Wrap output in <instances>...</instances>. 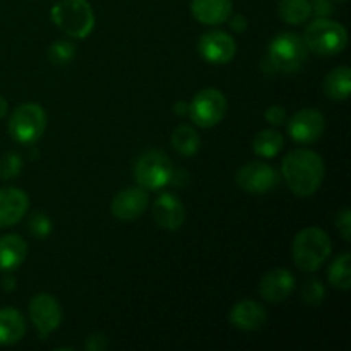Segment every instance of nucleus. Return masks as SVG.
Segmentation results:
<instances>
[{
    "label": "nucleus",
    "mask_w": 351,
    "mask_h": 351,
    "mask_svg": "<svg viewBox=\"0 0 351 351\" xmlns=\"http://www.w3.org/2000/svg\"><path fill=\"white\" fill-rule=\"evenodd\" d=\"M283 178L288 189L300 197L315 194L322 185L326 167L322 158L311 149H295L283 160Z\"/></svg>",
    "instance_id": "obj_1"
},
{
    "label": "nucleus",
    "mask_w": 351,
    "mask_h": 351,
    "mask_svg": "<svg viewBox=\"0 0 351 351\" xmlns=\"http://www.w3.org/2000/svg\"><path fill=\"white\" fill-rule=\"evenodd\" d=\"M308 58V48L304 38L295 33H281L267 47L261 67L266 74H293L304 69Z\"/></svg>",
    "instance_id": "obj_2"
},
{
    "label": "nucleus",
    "mask_w": 351,
    "mask_h": 351,
    "mask_svg": "<svg viewBox=\"0 0 351 351\" xmlns=\"http://www.w3.org/2000/svg\"><path fill=\"white\" fill-rule=\"evenodd\" d=\"M332 243L328 233L317 226L304 228L293 240L291 254L298 269L305 273L317 271L324 261L331 256Z\"/></svg>",
    "instance_id": "obj_3"
},
{
    "label": "nucleus",
    "mask_w": 351,
    "mask_h": 351,
    "mask_svg": "<svg viewBox=\"0 0 351 351\" xmlns=\"http://www.w3.org/2000/svg\"><path fill=\"white\" fill-rule=\"evenodd\" d=\"M51 21L67 36L84 40L95 29V12L86 0H60L51 7Z\"/></svg>",
    "instance_id": "obj_4"
},
{
    "label": "nucleus",
    "mask_w": 351,
    "mask_h": 351,
    "mask_svg": "<svg viewBox=\"0 0 351 351\" xmlns=\"http://www.w3.org/2000/svg\"><path fill=\"white\" fill-rule=\"evenodd\" d=\"M304 41L308 51L321 57H331L345 50L348 43V33L345 26L328 17H319L307 26L304 33Z\"/></svg>",
    "instance_id": "obj_5"
},
{
    "label": "nucleus",
    "mask_w": 351,
    "mask_h": 351,
    "mask_svg": "<svg viewBox=\"0 0 351 351\" xmlns=\"http://www.w3.org/2000/svg\"><path fill=\"white\" fill-rule=\"evenodd\" d=\"M137 184L146 191H158L173 182V167L163 151L151 149L141 154L134 167Z\"/></svg>",
    "instance_id": "obj_6"
},
{
    "label": "nucleus",
    "mask_w": 351,
    "mask_h": 351,
    "mask_svg": "<svg viewBox=\"0 0 351 351\" xmlns=\"http://www.w3.org/2000/svg\"><path fill=\"white\" fill-rule=\"evenodd\" d=\"M47 113L38 103L17 106L9 120V134L16 143L34 144L45 132Z\"/></svg>",
    "instance_id": "obj_7"
},
{
    "label": "nucleus",
    "mask_w": 351,
    "mask_h": 351,
    "mask_svg": "<svg viewBox=\"0 0 351 351\" xmlns=\"http://www.w3.org/2000/svg\"><path fill=\"white\" fill-rule=\"evenodd\" d=\"M226 113V98L219 89L206 88L189 103V115L195 125L202 129L218 125Z\"/></svg>",
    "instance_id": "obj_8"
},
{
    "label": "nucleus",
    "mask_w": 351,
    "mask_h": 351,
    "mask_svg": "<svg viewBox=\"0 0 351 351\" xmlns=\"http://www.w3.org/2000/svg\"><path fill=\"white\" fill-rule=\"evenodd\" d=\"M29 317L41 339L58 329L62 324V307L57 298L48 293H38L29 302Z\"/></svg>",
    "instance_id": "obj_9"
},
{
    "label": "nucleus",
    "mask_w": 351,
    "mask_h": 351,
    "mask_svg": "<svg viewBox=\"0 0 351 351\" xmlns=\"http://www.w3.org/2000/svg\"><path fill=\"white\" fill-rule=\"evenodd\" d=\"M280 177L276 170L263 161H250L237 171V184L250 194H266L276 189Z\"/></svg>",
    "instance_id": "obj_10"
},
{
    "label": "nucleus",
    "mask_w": 351,
    "mask_h": 351,
    "mask_svg": "<svg viewBox=\"0 0 351 351\" xmlns=\"http://www.w3.org/2000/svg\"><path fill=\"white\" fill-rule=\"evenodd\" d=\"M326 120L319 110L304 108L291 117L288 123V132L295 143L312 144L324 134Z\"/></svg>",
    "instance_id": "obj_11"
},
{
    "label": "nucleus",
    "mask_w": 351,
    "mask_h": 351,
    "mask_svg": "<svg viewBox=\"0 0 351 351\" xmlns=\"http://www.w3.org/2000/svg\"><path fill=\"white\" fill-rule=\"evenodd\" d=\"M199 53L206 62L215 65L228 64L237 53V43L225 31H209L199 40Z\"/></svg>",
    "instance_id": "obj_12"
},
{
    "label": "nucleus",
    "mask_w": 351,
    "mask_h": 351,
    "mask_svg": "<svg viewBox=\"0 0 351 351\" xmlns=\"http://www.w3.org/2000/svg\"><path fill=\"white\" fill-rule=\"evenodd\" d=\"M147 192L143 187H129L120 191L112 201V213L117 219L132 221L137 219L147 208Z\"/></svg>",
    "instance_id": "obj_13"
},
{
    "label": "nucleus",
    "mask_w": 351,
    "mask_h": 351,
    "mask_svg": "<svg viewBox=\"0 0 351 351\" xmlns=\"http://www.w3.org/2000/svg\"><path fill=\"white\" fill-rule=\"evenodd\" d=\"M29 209V197L16 187L0 189V228L17 225Z\"/></svg>",
    "instance_id": "obj_14"
},
{
    "label": "nucleus",
    "mask_w": 351,
    "mask_h": 351,
    "mask_svg": "<svg viewBox=\"0 0 351 351\" xmlns=\"http://www.w3.org/2000/svg\"><path fill=\"white\" fill-rule=\"evenodd\" d=\"M153 218L160 228L175 232L185 221V208L180 199L173 194H161L153 204Z\"/></svg>",
    "instance_id": "obj_15"
},
{
    "label": "nucleus",
    "mask_w": 351,
    "mask_h": 351,
    "mask_svg": "<svg viewBox=\"0 0 351 351\" xmlns=\"http://www.w3.org/2000/svg\"><path fill=\"white\" fill-rule=\"evenodd\" d=\"M293 290L295 276L288 269H281V267L264 274L259 285L261 297L271 304H280V302L287 300L293 293Z\"/></svg>",
    "instance_id": "obj_16"
},
{
    "label": "nucleus",
    "mask_w": 351,
    "mask_h": 351,
    "mask_svg": "<svg viewBox=\"0 0 351 351\" xmlns=\"http://www.w3.org/2000/svg\"><path fill=\"white\" fill-rule=\"evenodd\" d=\"M267 321L266 308L254 300H242L230 312V322L240 331H257Z\"/></svg>",
    "instance_id": "obj_17"
},
{
    "label": "nucleus",
    "mask_w": 351,
    "mask_h": 351,
    "mask_svg": "<svg viewBox=\"0 0 351 351\" xmlns=\"http://www.w3.org/2000/svg\"><path fill=\"white\" fill-rule=\"evenodd\" d=\"M232 0H192V16L206 26H218L232 16Z\"/></svg>",
    "instance_id": "obj_18"
},
{
    "label": "nucleus",
    "mask_w": 351,
    "mask_h": 351,
    "mask_svg": "<svg viewBox=\"0 0 351 351\" xmlns=\"http://www.w3.org/2000/svg\"><path fill=\"white\" fill-rule=\"evenodd\" d=\"M27 256V245L23 237L10 233V235L0 237V271L17 269L24 263Z\"/></svg>",
    "instance_id": "obj_19"
},
{
    "label": "nucleus",
    "mask_w": 351,
    "mask_h": 351,
    "mask_svg": "<svg viewBox=\"0 0 351 351\" xmlns=\"http://www.w3.org/2000/svg\"><path fill=\"white\" fill-rule=\"evenodd\" d=\"M26 332V321L14 307L0 308V345H16Z\"/></svg>",
    "instance_id": "obj_20"
},
{
    "label": "nucleus",
    "mask_w": 351,
    "mask_h": 351,
    "mask_svg": "<svg viewBox=\"0 0 351 351\" xmlns=\"http://www.w3.org/2000/svg\"><path fill=\"white\" fill-rule=\"evenodd\" d=\"M324 93L331 99L341 101L351 95V71L350 67H336L326 75L324 79Z\"/></svg>",
    "instance_id": "obj_21"
},
{
    "label": "nucleus",
    "mask_w": 351,
    "mask_h": 351,
    "mask_svg": "<svg viewBox=\"0 0 351 351\" xmlns=\"http://www.w3.org/2000/svg\"><path fill=\"white\" fill-rule=\"evenodd\" d=\"M171 146L182 156H194L201 149V137L191 125H178L171 134Z\"/></svg>",
    "instance_id": "obj_22"
},
{
    "label": "nucleus",
    "mask_w": 351,
    "mask_h": 351,
    "mask_svg": "<svg viewBox=\"0 0 351 351\" xmlns=\"http://www.w3.org/2000/svg\"><path fill=\"white\" fill-rule=\"evenodd\" d=\"M285 146V139L278 130H263L252 141V151L261 158H274Z\"/></svg>",
    "instance_id": "obj_23"
},
{
    "label": "nucleus",
    "mask_w": 351,
    "mask_h": 351,
    "mask_svg": "<svg viewBox=\"0 0 351 351\" xmlns=\"http://www.w3.org/2000/svg\"><path fill=\"white\" fill-rule=\"evenodd\" d=\"M278 14L288 24H302L311 17V0H280Z\"/></svg>",
    "instance_id": "obj_24"
},
{
    "label": "nucleus",
    "mask_w": 351,
    "mask_h": 351,
    "mask_svg": "<svg viewBox=\"0 0 351 351\" xmlns=\"http://www.w3.org/2000/svg\"><path fill=\"white\" fill-rule=\"evenodd\" d=\"M351 256L348 252H343L335 259L328 273L329 283L339 290H350L351 287Z\"/></svg>",
    "instance_id": "obj_25"
},
{
    "label": "nucleus",
    "mask_w": 351,
    "mask_h": 351,
    "mask_svg": "<svg viewBox=\"0 0 351 351\" xmlns=\"http://www.w3.org/2000/svg\"><path fill=\"white\" fill-rule=\"evenodd\" d=\"M302 300L305 302V305L308 307H317L324 302L326 298V288L317 278H312V280H307L302 287Z\"/></svg>",
    "instance_id": "obj_26"
},
{
    "label": "nucleus",
    "mask_w": 351,
    "mask_h": 351,
    "mask_svg": "<svg viewBox=\"0 0 351 351\" xmlns=\"http://www.w3.org/2000/svg\"><path fill=\"white\" fill-rule=\"evenodd\" d=\"M75 55V47L67 40H60V41H55L53 45L50 47L48 50V58L53 65H67L69 62L74 58Z\"/></svg>",
    "instance_id": "obj_27"
},
{
    "label": "nucleus",
    "mask_w": 351,
    "mask_h": 351,
    "mask_svg": "<svg viewBox=\"0 0 351 351\" xmlns=\"http://www.w3.org/2000/svg\"><path fill=\"white\" fill-rule=\"evenodd\" d=\"M23 170V160L17 153H5L0 158V180H12L19 177Z\"/></svg>",
    "instance_id": "obj_28"
},
{
    "label": "nucleus",
    "mask_w": 351,
    "mask_h": 351,
    "mask_svg": "<svg viewBox=\"0 0 351 351\" xmlns=\"http://www.w3.org/2000/svg\"><path fill=\"white\" fill-rule=\"evenodd\" d=\"M27 230L36 239H45V237L51 233V219L45 213H34L29 218V221H27Z\"/></svg>",
    "instance_id": "obj_29"
},
{
    "label": "nucleus",
    "mask_w": 351,
    "mask_h": 351,
    "mask_svg": "<svg viewBox=\"0 0 351 351\" xmlns=\"http://www.w3.org/2000/svg\"><path fill=\"white\" fill-rule=\"evenodd\" d=\"M84 348L88 351H101L108 348V339L103 332H93V335L88 336L84 343Z\"/></svg>",
    "instance_id": "obj_30"
},
{
    "label": "nucleus",
    "mask_w": 351,
    "mask_h": 351,
    "mask_svg": "<svg viewBox=\"0 0 351 351\" xmlns=\"http://www.w3.org/2000/svg\"><path fill=\"white\" fill-rule=\"evenodd\" d=\"M336 225H338L343 239H345L346 242H350L351 240V211L350 209H343V211L339 213L338 218H336Z\"/></svg>",
    "instance_id": "obj_31"
},
{
    "label": "nucleus",
    "mask_w": 351,
    "mask_h": 351,
    "mask_svg": "<svg viewBox=\"0 0 351 351\" xmlns=\"http://www.w3.org/2000/svg\"><path fill=\"white\" fill-rule=\"evenodd\" d=\"M311 7L317 17H328L335 12L332 0H311Z\"/></svg>",
    "instance_id": "obj_32"
},
{
    "label": "nucleus",
    "mask_w": 351,
    "mask_h": 351,
    "mask_svg": "<svg viewBox=\"0 0 351 351\" xmlns=\"http://www.w3.org/2000/svg\"><path fill=\"white\" fill-rule=\"evenodd\" d=\"M264 117H266L267 122L273 123V125H281V123H285V120H287V112H285V108H281V106L274 105L266 110Z\"/></svg>",
    "instance_id": "obj_33"
},
{
    "label": "nucleus",
    "mask_w": 351,
    "mask_h": 351,
    "mask_svg": "<svg viewBox=\"0 0 351 351\" xmlns=\"http://www.w3.org/2000/svg\"><path fill=\"white\" fill-rule=\"evenodd\" d=\"M230 26H232V29L237 31V33H242V31H245L247 29L245 16H233L232 19H230Z\"/></svg>",
    "instance_id": "obj_34"
},
{
    "label": "nucleus",
    "mask_w": 351,
    "mask_h": 351,
    "mask_svg": "<svg viewBox=\"0 0 351 351\" xmlns=\"http://www.w3.org/2000/svg\"><path fill=\"white\" fill-rule=\"evenodd\" d=\"M2 287H3V290H5V291H12L14 288H16V280H14V276H5V278H3Z\"/></svg>",
    "instance_id": "obj_35"
},
{
    "label": "nucleus",
    "mask_w": 351,
    "mask_h": 351,
    "mask_svg": "<svg viewBox=\"0 0 351 351\" xmlns=\"http://www.w3.org/2000/svg\"><path fill=\"white\" fill-rule=\"evenodd\" d=\"M175 113H177V115H187V113H189V103L178 101L177 105H175Z\"/></svg>",
    "instance_id": "obj_36"
},
{
    "label": "nucleus",
    "mask_w": 351,
    "mask_h": 351,
    "mask_svg": "<svg viewBox=\"0 0 351 351\" xmlns=\"http://www.w3.org/2000/svg\"><path fill=\"white\" fill-rule=\"evenodd\" d=\"M7 115V99L0 96V120Z\"/></svg>",
    "instance_id": "obj_37"
},
{
    "label": "nucleus",
    "mask_w": 351,
    "mask_h": 351,
    "mask_svg": "<svg viewBox=\"0 0 351 351\" xmlns=\"http://www.w3.org/2000/svg\"><path fill=\"white\" fill-rule=\"evenodd\" d=\"M332 2H346V0H332Z\"/></svg>",
    "instance_id": "obj_38"
}]
</instances>
